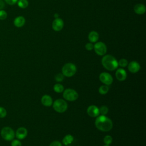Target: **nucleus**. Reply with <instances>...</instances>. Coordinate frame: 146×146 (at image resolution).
<instances>
[{
    "label": "nucleus",
    "instance_id": "412c9836",
    "mask_svg": "<svg viewBox=\"0 0 146 146\" xmlns=\"http://www.w3.org/2000/svg\"><path fill=\"white\" fill-rule=\"evenodd\" d=\"M53 89L55 92L57 93H61L64 91V87L63 85L59 83H56L54 86Z\"/></svg>",
    "mask_w": 146,
    "mask_h": 146
},
{
    "label": "nucleus",
    "instance_id": "1a4fd4ad",
    "mask_svg": "<svg viewBox=\"0 0 146 146\" xmlns=\"http://www.w3.org/2000/svg\"><path fill=\"white\" fill-rule=\"evenodd\" d=\"M64 26L63 21L59 18L54 19L52 23V28L55 31H59L62 30Z\"/></svg>",
    "mask_w": 146,
    "mask_h": 146
},
{
    "label": "nucleus",
    "instance_id": "5701e85b",
    "mask_svg": "<svg viewBox=\"0 0 146 146\" xmlns=\"http://www.w3.org/2000/svg\"><path fill=\"white\" fill-rule=\"evenodd\" d=\"M128 64V60L124 58L120 59L118 62V66H120L121 67H125L126 66H127Z\"/></svg>",
    "mask_w": 146,
    "mask_h": 146
},
{
    "label": "nucleus",
    "instance_id": "9d476101",
    "mask_svg": "<svg viewBox=\"0 0 146 146\" xmlns=\"http://www.w3.org/2000/svg\"><path fill=\"white\" fill-rule=\"evenodd\" d=\"M28 132L26 128L25 127H19L18 128L16 132H15V136L18 140H23L26 137Z\"/></svg>",
    "mask_w": 146,
    "mask_h": 146
},
{
    "label": "nucleus",
    "instance_id": "c9c22d12",
    "mask_svg": "<svg viewBox=\"0 0 146 146\" xmlns=\"http://www.w3.org/2000/svg\"><path fill=\"white\" fill-rule=\"evenodd\" d=\"M79 146H80V145H79Z\"/></svg>",
    "mask_w": 146,
    "mask_h": 146
},
{
    "label": "nucleus",
    "instance_id": "f8f14e48",
    "mask_svg": "<svg viewBox=\"0 0 146 146\" xmlns=\"http://www.w3.org/2000/svg\"><path fill=\"white\" fill-rule=\"evenodd\" d=\"M128 69L132 73H136L140 69L139 63L136 61H131L128 64Z\"/></svg>",
    "mask_w": 146,
    "mask_h": 146
},
{
    "label": "nucleus",
    "instance_id": "2eb2a0df",
    "mask_svg": "<svg viewBox=\"0 0 146 146\" xmlns=\"http://www.w3.org/2000/svg\"><path fill=\"white\" fill-rule=\"evenodd\" d=\"M134 11L136 14L138 15H143L145 13L146 8L144 4L143 3H137L133 7Z\"/></svg>",
    "mask_w": 146,
    "mask_h": 146
},
{
    "label": "nucleus",
    "instance_id": "9b49d317",
    "mask_svg": "<svg viewBox=\"0 0 146 146\" xmlns=\"http://www.w3.org/2000/svg\"><path fill=\"white\" fill-rule=\"evenodd\" d=\"M87 113L90 116L92 117H96L100 115L99 108L95 105L90 106L87 109Z\"/></svg>",
    "mask_w": 146,
    "mask_h": 146
},
{
    "label": "nucleus",
    "instance_id": "4468645a",
    "mask_svg": "<svg viewBox=\"0 0 146 146\" xmlns=\"http://www.w3.org/2000/svg\"><path fill=\"white\" fill-rule=\"evenodd\" d=\"M26 22V19L23 16H18L15 18L13 21L14 25L18 28L23 27Z\"/></svg>",
    "mask_w": 146,
    "mask_h": 146
},
{
    "label": "nucleus",
    "instance_id": "f3484780",
    "mask_svg": "<svg viewBox=\"0 0 146 146\" xmlns=\"http://www.w3.org/2000/svg\"><path fill=\"white\" fill-rule=\"evenodd\" d=\"M88 38L91 43H96L99 38V34L96 31H91L88 35Z\"/></svg>",
    "mask_w": 146,
    "mask_h": 146
},
{
    "label": "nucleus",
    "instance_id": "4be33fe9",
    "mask_svg": "<svg viewBox=\"0 0 146 146\" xmlns=\"http://www.w3.org/2000/svg\"><path fill=\"white\" fill-rule=\"evenodd\" d=\"M99 113L102 115H106V114H107L108 112V108L106 106H102V107H100V108H99Z\"/></svg>",
    "mask_w": 146,
    "mask_h": 146
},
{
    "label": "nucleus",
    "instance_id": "ddd939ff",
    "mask_svg": "<svg viewBox=\"0 0 146 146\" xmlns=\"http://www.w3.org/2000/svg\"><path fill=\"white\" fill-rule=\"evenodd\" d=\"M115 76L116 79L119 81H124L126 79L127 75L125 70L122 68H117Z\"/></svg>",
    "mask_w": 146,
    "mask_h": 146
},
{
    "label": "nucleus",
    "instance_id": "c85d7f7f",
    "mask_svg": "<svg viewBox=\"0 0 146 146\" xmlns=\"http://www.w3.org/2000/svg\"><path fill=\"white\" fill-rule=\"evenodd\" d=\"M85 48L88 51H91L94 49V44L91 42L87 43L85 45Z\"/></svg>",
    "mask_w": 146,
    "mask_h": 146
},
{
    "label": "nucleus",
    "instance_id": "2f4dec72",
    "mask_svg": "<svg viewBox=\"0 0 146 146\" xmlns=\"http://www.w3.org/2000/svg\"><path fill=\"white\" fill-rule=\"evenodd\" d=\"M5 7V2L4 0H0V10H2Z\"/></svg>",
    "mask_w": 146,
    "mask_h": 146
},
{
    "label": "nucleus",
    "instance_id": "473e14b6",
    "mask_svg": "<svg viewBox=\"0 0 146 146\" xmlns=\"http://www.w3.org/2000/svg\"><path fill=\"white\" fill-rule=\"evenodd\" d=\"M54 17H55V18H59V15H58V14L57 13L55 14H54Z\"/></svg>",
    "mask_w": 146,
    "mask_h": 146
},
{
    "label": "nucleus",
    "instance_id": "6ab92c4d",
    "mask_svg": "<svg viewBox=\"0 0 146 146\" xmlns=\"http://www.w3.org/2000/svg\"><path fill=\"white\" fill-rule=\"evenodd\" d=\"M17 3L18 7L21 9H26L29 6V1L27 0H18Z\"/></svg>",
    "mask_w": 146,
    "mask_h": 146
},
{
    "label": "nucleus",
    "instance_id": "7c9ffc66",
    "mask_svg": "<svg viewBox=\"0 0 146 146\" xmlns=\"http://www.w3.org/2000/svg\"><path fill=\"white\" fill-rule=\"evenodd\" d=\"M49 146H62V144L59 141H52Z\"/></svg>",
    "mask_w": 146,
    "mask_h": 146
},
{
    "label": "nucleus",
    "instance_id": "dca6fc26",
    "mask_svg": "<svg viewBox=\"0 0 146 146\" xmlns=\"http://www.w3.org/2000/svg\"><path fill=\"white\" fill-rule=\"evenodd\" d=\"M42 104L46 107H50L52 104V98L48 95H44L41 98Z\"/></svg>",
    "mask_w": 146,
    "mask_h": 146
},
{
    "label": "nucleus",
    "instance_id": "a211bd4d",
    "mask_svg": "<svg viewBox=\"0 0 146 146\" xmlns=\"http://www.w3.org/2000/svg\"><path fill=\"white\" fill-rule=\"evenodd\" d=\"M73 141H74V137L71 135L68 134L64 137V138L62 140V143L64 145H70Z\"/></svg>",
    "mask_w": 146,
    "mask_h": 146
},
{
    "label": "nucleus",
    "instance_id": "393cba45",
    "mask_svg": "<svg viewBox=\"0 0 146 146\" xmlns=\"http://www.w3.org/2000/svg\"><path fill=\"white\" fill-rule=\"evenodd\" d=\"M7 17V12L3 9L0 10V20H5Z\"/></svg>",
    "mask_w": 146,
    "mask_h": 146
},
{
    "label": "nucleus",
    "instance_id": "cd10ccee",
    "mask_svg": "<svg viewBox=\"0 0 146 146\" xmlns=\"http://www.w3.org/2000/svg\"><path fill=\"white\" fill-rule=\"evenodd\" d=\"M11 146H22V143L19 140L14 139L11 140Z\"/></svg>",
    "mask_w": 146,
    "mask_h": 146
},
{
    "label": "nucleus",
    "instance_id": "72a5a7b5",
    "mask_svg": "<svg viewBox=\"0 0 146 146\" xmlns=\"http://www.w3.org/2000/svg\"><path fill=\"white\" fill-rule=\"evenodd\" d=\"M103 146H110V145H103Z\"/></svg>",
    "mask_w": 146,
    "mask_h": 146
},
{
    "label": "nucleus",
    "instance_id": "f257e3e1",
    "mask_svg": "<svg viewBox=\"0 0 146 146\" xmlns=\"http://www.w3.org/2000/svg\"><path fill=\"white\" fill-rule=\"evenodd\" d=\"M96 117L95 125L99 130L103 132H108L112 128L113 123L112 120L106 115H99Z\"/></svg>",
    "mask_w": 146,
    "mask_h": 146
},
{
    "label": "nucleus",
    "instance_id": "b1692460",
    "mask_svg": "<svg viewBox=\"0 0 146 146\" xmlns=\"http://www.w3.org/2000/svg\"><path fill=\"white\" fill-rule=\"evenodd\" d=\"M103 141L106 145H110L112 142V137L110 135H107L104 137Z\"/></svg>",
    "mask_w": 146,
    "mask_h": 146
},
{
    "label": "nucleus",
    "instance_id": "c756f323",
    "mask_svg": "<svg viewBox=\"0 0 146 146\" xmlns=\"http://www.w3.org/2000/svg\"><path fill=\"white\" fill-rule=\"evenodd\" d=\"M5 2H6L9 5H14L17 3L18 0H4Z\"/></svg>",
    "mask_w": 146,
    "mask_h": 146
},
{
    "label": "nucleus",
    "instance_id": "6e6552de",
    "mask_svg": "<svg viewBox=\"0 0 146 146\" xmlns=\"http://www.w3.org/2000/svg\"><path fill=\"white\" fill-rule=\"evenodd\" d=\"M100 81L106 85H110L113 82V78L111 74L108 72H103L99 75Z\"/></svg>",
    "mask_w": 146,
    "mask_h": 146
},
{
    "label": "nucleus",
    "instance_id": "423d86ee",
    "mask_svg": "<svg viewBox=\"0 0 146 146\" xmlns=\"http://www.w3.org/2000/svg\"><path fill=\"white\" fill-rule=\"evenodd\" d=\"M63 97L66 100L72 102L78 98V94L74 89L67 88L63 91Z\"/></svg>",
    "mask_w": 146,
    "mask_h": 146
},
{
    "label": "nucleus",
    "instance_id": "f03ea898",
    "mask_svg": "<svg viewBox=\"0 0 146 146\" xmlns=\"http://www.w3.org/2000/svg\"><path fill=\"white\" fill-rule=\"evenodd\" d=\"M102 64L104 68L108 71H113L118 67V61L113 56L109 54L103 56Z\"/></svg>",
    "mask_w": 146,
    "mask_h": 146
},
{
    "label": "nucleus",
    "instance_id": "bb28decb",
    "mask_svg": "<svg viewBox=\"0 0 146 146\" xmlns=\"http://www.w3.org/2000/svg\"><path fill=\"white\" fill-rule=\"evenodd\" d=\"M7 115V111L6 110L0 106V118H4Z\"/></svg>",
    "mask_w": 146,
    "mask_h": 146
},
{
    "label": "nucleus",
    "instance_id": "a878e982",
    "mask_svg": "<svg viewBox=\"0 0 146 146\" xmlns=\"http://www.w3.org/2000/svg\"><path fill=\"white\" fill-rule=\"evenodd\" d=\"M64 76L62 74V73H59V74H57L55 76V79L56 82H61L64 79Z\"/></svg>",
    "mask_w": 146,
    "mask_h": 146
},
{
    "label": "nucleus",
    "instance_id": "0eeeda50",
    "mask_svg": "<svg viewBox=\"0 0 146 146\" xmlns=\"http://www.w3.org/2000/svg\"><path fill=\"white\" fill-rule=\"evenodd\" d=\"M94 50L95 53L99 56H103L107 52V46L103 42H96L94 45Z\"/></svg>",
    "mask_w": 146,
    "mask_h": 146
},
{
    "label": "nucleus",
    "instance_id": "f704fd0d",
    "mask_svg": "<svg viewBox=\"0 0 146 146\" xmlns=\"http://www.w3.org/2000/svg\"><path fill=\"white\" fill-rule=\"evenodd\" d=\"M66 146H71V145H66Z\"/></svg>",
    "mask_w": 146,
    "mask_h": 146
},
{
    "label": "nucleus",
    "instance_id": "7ed1b4c3",
    "mask_svg": "<svg viewBox=\"0 0 146 146\" xmlns=\"http://www.w3.org/2000/svg\"><path fill=\"white\" fill-rule=\"evenodd\" d=\"M76 72V67L72 63H66L62 68V74L66 77L74 76Z\"/></svg>",
    "mask_w": 146,
    "mask_h": 146
},
{
    "label": "nucleus",
    "instance_id": "20e7f679",
    "mask_svg": "<svg viewBox=\"0 0 146 146\" xmlns=\"http://www.w3.org/2000/svg\"><path fill=\"white\" fill-rule=\"evenodd\" d=\"M0 134L3 139L8 141L13 140L15 137V132L10 127H3L1 130Z\"/></svg>",
    "mask_w": 146,
    "mask_h": 146
},
{
    "label": "nucleus",
    "instance_id": "39448f33",
    "mask_svg": "<svg viewBox=\"0 0 146 146\" xmlns=\"http://www.w3.org/2000/svg\"><path fill=\"white\" fill-rule=\"evenodd\" d=\"M67 102L62 99H58L55 100L52 103V107L54 110L58 113H63L65 112L67 109Z\"/></svg>",
    "mask_w": 146,
    "mask_h": 146
},
{
    "label": "nucleus",
    "instance_id": "aec40b11",
    "mask_svg": "<svg viewBox=\"0 0 146 146\" xmlns=\"http://www.w3.org/2000/svg\"><path fill=\"white\" fill-rule=\"evenodd\" d=\"M99 92L100 94L101 95H105L106 94H107V92L109 91V87L107 85L104 84L101 86L99 88Z\"/></svg>",
    "mask_w": 146,
    "mask_h": 146
}]
</instances>
